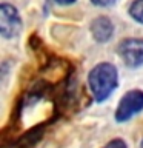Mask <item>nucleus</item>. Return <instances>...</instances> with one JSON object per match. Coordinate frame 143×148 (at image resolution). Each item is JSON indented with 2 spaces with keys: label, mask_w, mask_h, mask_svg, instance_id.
<instances>
[{
  "label": "nucleus",
  "mask_w": 143,
  "mask_h": 148,
  "mask_svg": "<svg viewBox=\"0 0 143 148\" xmlns=\"http://www.w3.org/2000/svg\"><path fill=\"white\" fill-rule=\"evenodd\" d=\"M129 16L132 20L143 25V0H134L129 5Z\"/></svg>",
  "instance_id": "423d86ee"
},
{
  "label": "nucleus",
  "mask_w": 143,
  "mask_h": 148,
  "mask_svg": "<svg viewBox=\"0 0 143 148\" xmlns=\"http://www.w3.org/2000/svg\"><path fill=\"white\" fill-rule=\"evenodd\" d=\"M76 0H55V3H59V5H72Z\"/></svg>",
  "instance_id": "1a4fd4ad"
},
{
  "label": "nucleus",
  "mask_w": 143,
  "mask_h": 148,
  "mask_svg": "<svg viewBox=\"0 0 143 148\" xmlns=\"http://www.w3.org/2000/svg\"><path fill=\"white\" fill-rule=\"evenodd\" d=\"M91 34H92L95 42L106 43L114 34V25L111 22V18L105 17V16L95 17L91 22Z\"/></svg>",
  "instance_id": "39448f33"
},
{
  "label": "nucleus",
  "mask_w": 143,
  "mask_h": 148,
  "mask_svg": "<svg viewBox=\"0 0 143 148\" xmlns=\"http://www.w3.org/2000/svg\"><path fill=\"white\" fill-rule=\"evenodd\" d=\"M142 110H143V91L131 90L118 102V106L115 110V120L117 122H126L132 116L138 114Z\"/></svg>",
  "instance_id": "7ed1b4c3"
},
{
  "label": "nucleus",
  "mask_w": 143,
  "mask_h": 148,
  "mask_svg": "<svg viewBox=\"0 0 143 148\" xmlns=\"http://www.w3.org/2000/svg\"><path fill=\"white\" fill-rule=\"evenodd\" d=\"M118 54L129 68L143 66V39H126L118 45Z\"/></svg>",
  "instance_id": "20e7f679"
},
{
  "label": "nucleus",
  "mask_w": 143,
  "mask_h": 148,
  "mask_svg": "<svg viewBox=\"0 0 143 148\" xmlns=\"http://www.w3.org/2000/svg\"><path fill=\"white\" fill-rule=\"evenodd\" d=\"M103 148H128V145L123 139H112V140L108 142Z\"/></svg>",
  "instance_id": "0eeeda50"
},
{
  "label": "nucleus",
  "mask_w": 143,
  "mask_h": 148,
  "mask_svg": "<svg viewBox=\"0 0 143 148\" xmlns=\"http://www.w3.org/2000/svg\"><path fill=\"white\" fill-rule=\"evenodd\" d=\"M89 90L97 102H103L114 92L118 85V73L112 63L101 62L88 74Z\"/></svg>",
  "instance_id": "f257e3e1"
},
{
  "label": "nucleus",
  "mask_w": 143,
  "mask_h": 148,
  "mask_svg": "<svg viewBox=\"0 0 143 148\" xmlns=\"http://www.w3.org/2000/svg\"><path fill=\"white\" fill-rule=\"evenodd\" d=\"M22 31V18L17 8L9 3L0 5V34L3 39H14Z\"/></svg>",
  "instance_id": "f03ea898"
},
{
  "label": "nucleus",
  "mask_w": 143,
  "mask_h": 148,
  "mask_svg": "<svg viewBox=\"0 0 143 148\" xmlns=\"http://www.w3.org/2000/svg\"><path fill=\"white\" fill-rule=\"evenodd\" d=\"M140 148H143V140H142V145H140Z\"/></svg>",
  "instance_id": "9d476101"
},
{
  "label": "nucleus",
  "mask_w": 143,
  "mask_h": 148,
  "mask_svg": "<svg viewBox=\"0 0 143 148\" xmlns=\"http://www.w3.org/2000/svg\"><path fill=\"white\" fill-rule=\"evenodd\" d=\"M115 2H117V0H91L92 5H95V6H103V8L112 6Z\"/></svg>",
  "instance_id": "6e6552de"
}]
</instances>
